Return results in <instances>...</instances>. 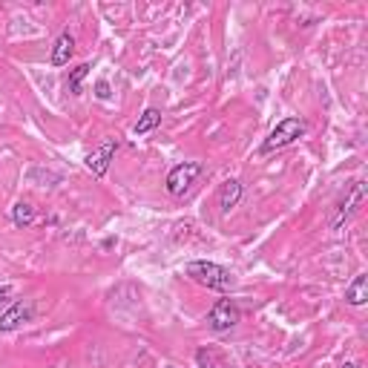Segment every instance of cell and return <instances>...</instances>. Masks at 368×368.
Here are the masks:
<instances>
[{
	"mask_svg": "<svg viewBox=\"0 0 368 368\" xmlns=\"http://www.w3.org/2000/svg\"><path fill=\"white\" fill-rule=\"evenodd\" d=\"M343 368H357V365H354V362H345V365H343Z\"/></svg>",
	"mask_w": 368,
	"mask_h": 368,
	"instance_id": "2e32d148",
	"label": "cell"
},
{
	"mask_svg": "<svg viewBox=\"0 0 368 368\" xmlns=\"http://www.w3.org/2000/svg\"><path fill=\"white\" fill-rule=\"evenodd\" d=\"M365 202V181L362 178H357L351 188H348V193H345V199L337 205V210H334V216H331V230H343V224L360 210V205Z\"/></svg>",
	"mask_w": 368,
	"mask_h": 368,
	"instance_id": "5b68a950",
	"label": "cell"
},
{
	"mask_svg": "<svg viewBox=\"0 0 368 368\" xmlns=\"http://www.w3.org/2000/svg\"><path fill=\"white\" fill-rule=\"evenodd\" d=\"M115 150H118V142L115 138H107V142H101L92 153H86V167L92 170V176H104L107 170H110V164H113V159H115Z\"/></svg>",
	"mask_w": 368,
	"mask_h": 368,
	"instance_id": "8992f818",
	"label": "cell"
},
{
	"mask_svg": "<svg viewBox=\"0 0 368 368\" xmlns=\"http://www.w3.org/2000/svg\"><path fill=\"white\" fill-rule=\"evenodd\" d=\"M239 202H242V184L236 178L222 181V188H219V207H222V213H230Z\"/></svg>",
	"mask_w": 368,
	"mask_h": 368,
	"instance_id": "9c48e42d",
	"label": "cell"
},
{
	"mask_svg": "<svg viewBox=\"0 0 368 368\" xmlns=\"http://www.w3.org/2000/svg\"><path fill=\"white\" fill-rule=\"evenodd\" d=\"M345 302L351 308H360L368 302V273H357L354 282L345 288Z\"/></svg>",
	"mask_w": 368,
	"mask_h": 368,
	"instance_id": "30bf717a",
	"label": "cell"
},
{
	"mask_svg": "<svg viewBox=\"0 0 368 368\" xmlns=\"http://www.w3.org/2000/svg\"><path fill=\"white\" fill-rule=\"evenodd\" d=\"M96 96H98L101 101L110 98V84H107V81H98V84H96Z\"/></svg>",
	"mask_w": 368,
	"mask_h": 368,
	"instance_id": "5bb4252c",
	"label": "cell"
},
{
	"mask_svg": "<svg viewBox=\"0 0 368 368\" xmlns=\"http://www.w3.org/2000/svg\"><path fill=\"white\" fill-rule=\"evenodd\" d=\"M9 297H12V288H9V285H4V288H0V305H4Z\"/></svg>",
	"mask_w": 368,
	"mask_h": 368,
	"instance_id": "9a60e30c",
	"label": "cell"
},
{
	"mask_svg": "<svg viewBox=\"0 0 368 368\" xmlns=\"http://www.w3.org/2000/svg\"><path fill=\"white\" fill-rule=\"evenodd\" d=\"M72 55H75V38H72L69 32H61L58 40H55V46H52L50 64H52V67H67Z\"/></svg>",
	"mask_w": 368,
	"mask_h": 368,
	"instance_id": "ba28073f",
	"label": "cell"
},
{
	"mask_svg": "<svg viewBox=\"0 0 368 368\" xmlns=\"http://www.w3.org/2000/svg\"><path fill=\"white\" fill-rule=\"evenodd\" d=\"M159 124H161V110H156V107H147V110L142 113V118L135 121L132 132H135V135H144V132H153Z\"/></svg>",
	"mask_w": 368,
	"mask_h": 368,
	"instance_id": "8fae6325",
	"label": "cell"
},
{
	"mask_svg": "<svg viewBox=\"0 0 368 368\" xmlns=\"http://www.w3.org/2000/svg\"><path fill=\"white\" fill-rule=\"evenodd\" d=\"M308 132V124L302 121V118H297V115H291V118H282L280 124H276L273 130H270V135L262 142V147H259V153L262 156H270V153H280V150H285V147H291V144H297L299 138Z\"/></svg>",
	"mask_w": 368,
	"mask_h": 368,
	"instance_id": "7a4b0ae2",
	"label": "cell"
},
{
	"mask_svg": "<svg viewBox=\"0 0 368 368\" xmlns=\"http://www.w3.org/2000/svg\"><path fill=\"white\" fill-rule=\"evenodd\" d=\"M89 64H81V67H75L72 72H69V78H67V89H69V96H81V84H84V78L89 75Z\"/></svg>",
	"mask_w": 368,
	"mask_h": 368,
	"instance_id": "4fadbf2b",
	"label": "cell"
},
{
	"mask_svg": "<svg viewBox=\"0 0 368 368\" xmlns=\"http://www.w3.org/2000/svg\"><path fill=\"white\" fill-rule=\"evenodd\" d=\"M167 368H173V365H167Z\"/></svg>",
	"mask_w": 368,
	"mask_h": 368,
	"instance_id": "e0dca14e",
	"label": "cell"
},
{
	"mask_svg": "<svg viewBox=\"0 0 368 368\" xmlns=\"http://www.w3.org/2000/svg\"><path fill=\"white\" fill-rule=\"evenodd\" d=\"M239 319H242V311H239V305L230 299V297L216 299L213 308L207 311V326H210V331H216V334H224V331H230V328H236Z\"/></svg>",
	"mask_w": 368,
	"mask_h": 368,
	"instance_id": "277c9868",
	"label": "cell"
},
{
	"mask_svg": "<svg viewBox=\"0 0 368 368\" xmlns=\"http://www.w3.org/2000/svg\"><path fill=\"white\" fill-rule=\"evenodd\" d=\"M205 173V164L202 161H181V164H176L170 173H167V181H164V188H167V193L170 196H184L188 193L193 184H196V178Z\"/></svg>",
	"mask_w": 368,
	"mask_h": 368,
	"instance_id": "3957f363",
	"label": "cell"
},
{
	"mask_svg": "<svg viewBox=\"0 0 368 368\" xmlns=\"http://www.w3.org/2000/svg\"><path fill=\"white\" fill-rule=\"evenodd\" d=\"M184 270H188V276H190L193 282H199V285L207 288V291L227 294V291H234V285H236L234 273H230L224 265H216V262H207V259H196V262H190Z\"/></svg>",
	"mask_w": 368,
	"mask_h": 368,
	"instance_id": "6da1fadb",
	"label": "cell"
},
{
	"mask_svg": "<svg viewBox=\"0 0 368 368\" xmlns=\"http://www.w3.org/2000/svg\"><path fill=\"white\" fill-rule=\"evenodd\" d=\"M12 222H15L18 227H29V224L35 222V207H32L29 202H18V205L12 207Z\"/></svg>",
	"mask_w": 368,
	"mask_h": 368,
	"instance_id": "7c38bea8",
	"label": "cell"
},
{
	"mask_svg": "<svg viewBox=\"0 0 368 368\" xmlns=\"http://www.w3.org/2000/svg\"><path fill=\"white\" fill-rule=\"evenodd\" d=\"M35 316V305L32 302H15L6 314H0V331H18L21 326H26V322H32Z\"/></svg>",
	"mask_w": 368,
	"mask_h": 368,
	"instance_id": "52a82bcc",
	"label": "cell"
}]
</instances>
